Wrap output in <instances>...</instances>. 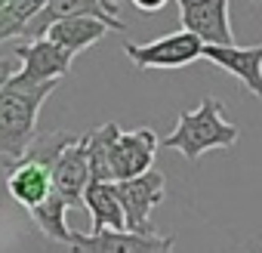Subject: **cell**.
Masks as SVG:
<instances>
[{"mask_svg": "<svg viewBox=\"0 0 262 253\" xmlns=\"http://www.w3.org/2000/svg\"><path fill=\"white\" fill-rule=\"evenodd\" d=\"M59 90V80L25 83L16 74L0 87V158L16 164L25 158L37 136V117L43 102Z\"/></svg>", "mask_w": 262, "mask_h": 253, "instance_id": "cell-1", "label": "cell"}, {"mask_svg": "<svg viewBox=\"0 0 262 253\" xmlns=\"http://www.w3.org/2000/svg\"><path fill=\"white\" fill-rule=\"evenodd\" d=\"M237 136V126L222 117V102L207 96L194 111H179L173 133L164 139V149H176L185 161H198L213 149H231Z\"/></svg>", "mask_w": 262, "mask_h": 253, "instance_id": "cell-2", "label": "cell"}, {"mask_svg": "<svg viewBox=\"0 0 262 253\" xmlns=\"http://www.w3.org/2000/svg\"><path fill=\"white\" fill-rule=\"evenodd\" d=\"M158 155V136L151 126H136V130H117V136L108 142L105 152V167H108V182H123L136 179L151 170Z\"/></svg>", "mask_w": 262, "mask_h": 253, "instance_id": "cell-3", "label": "cell"}, {"mask_svg": "<svg viewBox=\"0 0 262 253\" xmlns=\"http://www.w3.org/2000/svg\"><path fill=\"white\" fill-rule=\"evenodd\" d=\"M111 185H114V195L120 201L126 231L151 235L155 231L151 210L167 198V179H164V173L148 170V173H142L136 179H123V182H111Z\"/></svg>", "mask_w": 262, "mask_h": 253, "instance_id": "cell-4", "label": "cell"}, {"mask_svg": "<svg viewBox=\"0 0 262 253\" xmlns=\"http://www.w3.org/2000/svg\"><path fill=\"white\" fill-rule=\"evenodd\" d=\"M123 56L136 68L173 71V68H185L194 59H201L204 44L191 31H173V34H164V37L151 40V44H123Z\"/></svg>", "mask_w": 262, "mask_h": 253, "instance_id": "cell-5", "label": "cell"}, {"mask_svg": "<svg viewBox=\"0 0 262 253\" xmlns=\"http://www.w3.org/2000/svg\"><path fill=\"white\" fill-rule=\"evenodd\" d=\"M68 247L74 253H173L176 238L173 235H142V231H114L102 228L96 235H77L71 231Z\"/></svg>", "mask_w": 262, "mask_h": 253, "instance_id": "cell-6", "label": "cell"}, {"mask_svg": "<svg viewBox=\"0 0 262 253\" xmlns=\"http://www.w3.org/2000/svg\"><path fill=\"white\" fill-rule=\"evenodd\" d=\"M50 179L56 195L68 207H83V192L90 185V155H86V133H74L71 142L56 155L50 164Z\"/></svg>", "mask_w": 262, "mask_h": 253, "instance_id": "cell-7", "label": "cell"}, {"mask_svg": "<svg viewBox=\"0 0 262 253\" xmlns=\"http://www.w3.org/2000/svg\"><path fill=\"white\" fill-rule=\"evenodd\" d=\"M182 31L201 37L204 47H231L234 31L228 22V0H176Z\"/></svg>", "mask_w": 262, "mask_h": 253, "instance_id": "cell-8", "label": "cell"}, {"mask_svg": "<svg viewBox=\"0 0 262 253\" xmlns=\"http://www.w3.org/2000/svg\"><path fill=\"white\" fill-rule=\"evenodd\" d=\"M16 59H19V71L16 77L25 83H47V80H62L71 71V56L56 47L47 37L28 40L22 47H16Z\"/></svg>", "mask_w": 262, "mask_h": 253, "instance_id": "cell-9", "label": "cell"}, {"mask_svg": "<svg viewBox=\"0 0 262 253\" xmlns=\"http://www.w3.org/2000/svg\"><path fill=\"white\" fill-rule=\"evenodd\" d=\"M210 65L234 74L247 93L262 99V44L256 47H204V56Z\"/></svg>", "mask_w": 262, "mask_h": 253, "instance_id": "cell-10", "label": "cell"}, {"mask_svg": "<svg viewBox=\"0 0 262 253\" xmlns=\"http://www.w3.org/2000/svg\"><path fill=\"white\" fill-rule=\"evenodd\" d=\"M7 192L10 198L25 207V210H34L37 204H43L53 192V179H50V164L37 161V158H22L13 164L10 176H7Z\"/></svg>", "mask_w": 262, "mask_h": 253, "instance_id": "cell-11", "label": "cell"}, {"mask_svg": "<svg viewBox=\"0 0 262 253\" xmlns=\"http://www.w3.org/2000/svg\"><path fill=\"white\" fill-rule=\"evenodd\" d=\"M105 34H111V25H105L102 19H93V16H68V19L53 22L43 37L53 40L56 47H62L71 59H77V53L90 50Z\"/></svg>", "mask_w": 262, "mask_h": 253, "instance_id": "cell-12", "label": "cell"}, {"mask_svg": "<svg viewBox=\"0 0 262 253\" xmlns=\"http://www.w3.org/2000/svg\"><path fill=\"white\" fill-rule=\"evenodd\" d=\"M83 207L90 210V231L86 235H96L102 228H114V231L126 228L123 210H120V201H117L111 182H90L83 192Z\"/></svg>", "mask_w": 262, "mask_h": 253, "instance_id": "cell-13", "label": "cell"}, {"mask_svg": "<svg viewBox=\"0 0 262 253\" xmlns=\"http://www.w3.org/2000/svg\"><path fill=\"white\" fill-rule=\"evenodd\" d=\"M28 213H31V219L40 225V231H43L47 238H53V241H59V244H68V241H71V228L65 225L68 204L56 195V188L50 192V198H47L43 204H37V207L28 210Z\"/></svg>", "mask_w": 262, "mask_h": 253, "instance_id": "cell-14", "label": "cell"}, {"mask_svg": "<svg viewBox=\"0 0 262 253\" xmlns=\"http://www.w3.org/2000/svg\"><path fill=\"white\" fill-rule=\"evenodd\" d=\"M47 0H10L7 7H0V44L22 34L28 22L43 10Z\"/></svg>", "mask_w": 262, "mask_h": 253, "instance_id": "cell-15", "label": "cell"}, {"mask_svg": "<svg viewBox=\"0 0 262 253\" xmlns=\"http://www.w3.org/2000/svg\"><path fill=\"white\" fill-rule=\"evenodd\" d=\"M139 13H145V16H151V13H161L164 7H167V0H129Z\"/></svg>", "mask_w": 262, "mask_h": 253, "instance_id": "cell-16", "label": "cell"}, {"mask_svg": "<svg viewBox=\"0 0 262 253\" xmlns=\"http://www.w3.org/2000/svg\"><path fill=\"white\" fill-rule=\"evenodd\" d=\"M19 71V59H0V87Z\"/></svg>", "mask_w": 262, "mask_h": 253, "instance_id": "cell-17", "label": "cell"}, {"mask_svg": "<svg viewBox=\"0 0 262 253\" xmlns=\"http://www.w3.org/2000/svg\"><path fill=\"white\" fill-rule=\"evenodd\" d=\"M7 4H10V0H0V7H7Z\"/></svg>", "mask_w": 262, "mask_h": 253, "instance_id": "cell-18", "label": "cell"}, {"mask_svg": "<svg viewBox=\"0 0 262 253\" xmlns=\"http://www.w3.org/2000/svg\"><path fill=\"white\" fill-rule=\"evenodd\" d=\"M253 4H262V0H253Z\"/></svg>", "mask_w": 262, "mask_h": 253, "instance_id": "cell-19", "label": "cell"}]
</instances>
